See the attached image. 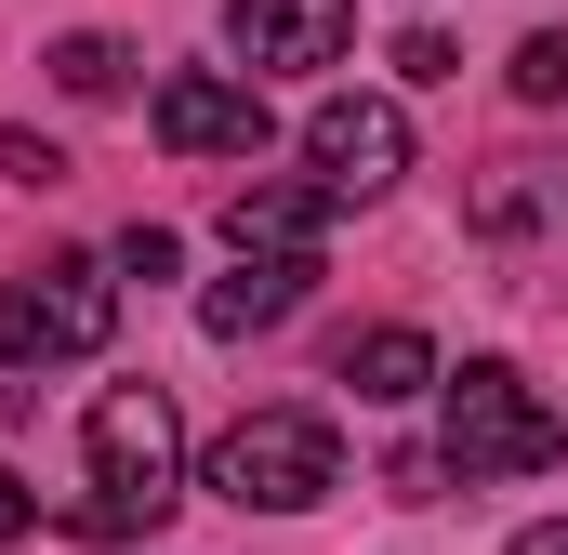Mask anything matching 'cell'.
<instances>
[{
    "instance_id": "6da1fadb",
    "label": "cell",
    "mask_w": 568,
    "mask_h": 555,
    "mask_svg": "<svg viewBox=\"0 0 568 555\" xmlns=\"http://www.w3.org/2000/svg\"><path fill=\"white\" fill-rule=\"evenodd\" d=\"M80 450H93V503H80V543H133L172 516V490H185V423L159 384H106L93 411H80Z\"/></svg>"
},
{
    "instance_id": "7a4b0ae2",
    "label": "cell",
    "mask_w": 568,
    "mask_h": 555,
    "mask_svg": "<svg viewBox=\"0 0 568 555\" xmlns=\"http://www.w3.org/2000/svg\"><path fill=\"white\" fill-rule=\"evenodd\" d=\"M568 423L529 397V371H503V357H463L449 384H436V476H463V490H516V476H556Z\"/></svg>"
},
{
    "instance_id": "3957f363",
    "label": "cell",
    "mask_w": 568,
    "mask_h": 555,
    "mask_svg": "<svg viewBox=\"0 0 568 555\" xmlns=\"http://www.w3.org/2000/svg\"><path fill=\"white\" fill-rule=\"evenodd\" d=\"M212 490H225L239 516H304V503H331V490H344L331 411H239L212 436Z\"/></svg>"
},
{
    "instance_id": "277c9868",
    "label": "cell",
    "mask_w": 568,
    "mask_h": 555,
    "mask_svg": "<svg viewBox=\"0 0 568 555\" xmlns=\"http://www.w3.org/2000/svg\"><path fill=\"white\" fill-rule=\"evenodd\" d=\"M106 331H120V265H106V252H40V265L0 291V357H13V371L93 357Z\"/></svg>"
},
{
    "instance_id": "5b68a950",
    "label": "cell",
    "mask_w": 568,
    "mask_h": 555,
    "mask_svg": "<svg viewBox=\"0 0 568 555\" xmlns=\"http://www.w3.org/2000/svg\"><path fill=\"white\" fill-rule=\"evenodd\" d=\"M410 172V107L397 93H331L317 120H304V185L344 212V199H384Z\"/></svg>"
},
{
    "instance_id": "8992f818",
    "label": "cell",
    "mask_w": 568,
    "mask_h": 555,
    "mask_svg": "<svg viewBox=\"0 0 568 555\" xmlns=\"http://www.w3.org/2000/svg\"><path fill=\"white\" fill-rule=\"evenodd\" d=\"M159 145L172 159H265V93L239 67H172L159 80Z\"/></svg>"
},
{
    "instance_id": "52a82bcc",
    "label": "cell",
    "mask_w": 568,
    "mask_h": 555,
    "mask_svg": "<svg viewBox=\"0 0 568 555\" xmlns=\"http://www.w3.org/2000/svg\"><path fill=\"white\" fill-rule=\"evenodd\" d=\"M344 27H357V0H225L239 80H304V67H331Z\"/></svg>"
},
{
    "instance_id": "ba28073f",
    "label": "cell",
    "mask_w": 568,
    "mask_h": 555,
    "mask_svg": "<svg viewBox=\"0 0 568 555\" xmlns=\"http://www.w3.org/2000/svg\"><path fill=\"white\" fill-rule=\"evenodd\" d=\"M317 225H331V199L304 172H265V185L225 199V252L239 265H317Z\"/></svg>"
},
{
    "instance_id": "9c48e42d",
    "label": "cell",
    "mask_w": 568,
    "mask_h": 555,
    "mask_svg": "<svg viewBox=\"0 0 568 555\" xmlns=\"http://www.w3.org/2000/svg\"><path fill=\"white\" fill-rule=\"evenodd\" d=\"M304 278H317V265H239V278H212V291H199L212 344H252V331H278L291 304H304Z\"/></svg>"
},
{
    "instance_id": "30bf717a",
    "label": "cell",
    "mask_w": 568,
    "mask_h": 555,
    "mask_svg": "<svg viewBox=\"0 0 568 555\" xmlns=\"http://www.w3.org/2000/svg\"><path fill=\"white\" fill-rule=\"evenodd\" d=\"M344 384H357L371 411H397V397H424V384H449V371H436V344H424V331L397 317V331H357V344H344Z\"/></svg>"
},
{
    "instance_id": "8fae6325",
    "label": "cell",
    "mask_w": 568,
    "mask_h": 555,
    "mask_svg": "<svg viewBox=\"0 0 568 555\" xmlns=\"http://www.w3.org/2000/svg\"><path fill=\"white\" fill-rule=\"evenodd\" d=\"M476 225H489V239H529V225H556V239H568V172H503V185L476 199Z\"/></svg>"
},
{
    "instance_id": "7c38bea8",
    "label": "cell",
    "mask_w": 568,
    "mask_h": 555,
    "mask_svg": "<svg viewBox=\"0 0 568 555\" xmlns=\"http://www.w3.org/2000/svg\"><path fill=\"white\" fill-rule=\"evenodd\" d=\"M53 80H67V93H80V107H106V93H120V80H133V53H120V40H106V27H80V40H53Z\"/></svg>"
},
{
    "instance_id": "4fadbf2b",
    "label": "cell",
    "mask_w": 568,
    "mask_h": 555,
    "mask_svg": "<svg viewBox=\"0 0 568 555\" xmlns=\"http://www.w3.org/2000/svg\"><path fill=\"white\" fill-rule=\"evenodd\" d=\"M516 93L529 107H568V27H529L516 40Z\"/></svg>"
},
{
    "instance_id": "5bb4252c",
    "label": "cell",
    "mask_w": 568,
    "mask_h": 555,
    "mask_svg": "<svg viewBox=\"0 0 568 555\" xmlns=\"http://www.w3.org/2000/svg\"><path fill=\"white\" fill-rule=\"evenodd\" d=\"M0 172H13V185H67V159H53L40 133H0Z\"/></svg>"
},
{
    "instance_id": "9a60e30c",
    "label": "cell",
    "mask_w": 568,
    "mask_h": 555,
    "mask_svg": "<svg viewBox=\"0 0 568 555\" xmlns=\"http://www.w3.org/2000/svg\"><path fill=\"white\" fill-rule=\"evenodd\" d=\"M172 265H185V252H172L159 225H133V239H120V278H172Z\"/></svg>"
},
{
    "instance_id": "2e32d148",
    "label": "cell",
    "mask_w": 568,
    "mask_h": 555,
    "mask_svg": "<svg viewBox=\"0 0 568 555\" xmlns=\"http://www.w3.org/2000/svg\"><path fill=\"white\" fill-rule=\"evenodd\" d=\"M27 516H40V503H27V476L0 463V543H27Z\"/></svg>"
},
{
    "instance_id": "e0dca14e",
    "label": "cell",
    "mask_w": 568,
    "mask_h": 555,
    "mask_svg": "<svg viewBox=\"0 0 568 555\" xmlns=\"http://www.w3.org/2000/svg\"><path fill=\"white\" fill-rule=\"evenodd\" d=\"M516 555H568V516H542V529H516Z\"/></svg>"
}]
</instances>
